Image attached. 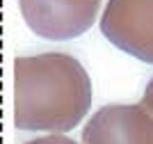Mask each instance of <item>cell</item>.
Wrapping results in <instances>:
<instances>
[{
	"mask_svg": "<svg viewBox=\"0 0 153 144\" xmlns=\"http://www.w3.org/2000/svg\"><path fill=\"white\" fill-rule=\"evenodd\" d=\"M91 107V80L66 53H41L14 60V124L19 131L76 128Z\"/></svg>",
	"mask_w": 153,
	"mask_h": 144,
	"instance_id": "6da1fadb",
	"label": "cell"
},
{
	"mask_svg": "<svg viewBox=\"0 0 153 144\" xmlns=\"http://www.w3.org/2000/svg\"><path fill=\"white\" fill-rule=\"evenodd\" d=\"M101 2L103 0H19L27 28L53 41L85 34L101 12Z\"/></svg>",
	"mask_w": 153,
	"mask_h": 144,
	"instance_id": "7a4b0ae2",
	"label": "cell"
},
{
	"mask_svg": "<svg viewBox=\"0 0 153 144\" xmlns=\"http://www.w3.org/2000/svg\"><path fill=\"white\" fill-rule=\"evenodd\" d=\"M101 32L119 50L153 64V0H108Z\"/></svg>",
	"mask_w": 153,
	"mask_h": 144,
	"instance_id": "3957f363",
	"label": "cell"
},
{
	"mask_svg": "<svg viewBox=\"0 0 153 144\" xmlns=\"http://www.w3.org/2000/svg\"><path fill=\"white\" fill-rule=\"evenodd\" d=\"M82 144H153V114L137 105H105L82 131Z\"/></svg>",
	"mask_w": 153,
	"mask_h": 144,
	"instance_id": "277c9868",
	"label": "cell"
},
{
	"mask_svg": "<svg viewBox=\"0 0 153 144\" xmlns=\"http://www.w3.org/2000/svg\"><path fill=\"white\" fill-rule=\"evenodd\" d=\"M25 144H76L73 140L64 137V135H46V137H37V140H30Z\"/></svg>",
	"mask_w": 153,
	"mask_h": 144,
	"instance_id": "5b68a950",
	"label": "cell"
},
{
	"mask_svg": "<svg viewBox=\"0 0 153 144\" xmlns=\"http://www.w3.org/2000/svg\"><path fill=\"white\" fill-rule=\"evenodd\" d=\"M142 105H144L149 112L153 114V78L149 80L146 89H144V96H142Z\"/></svg>",
	"mask_w": 153,
	"mask_h": 144,
	"instance_id": "8992f818",
	"label": "cell"
}]
</instances>
